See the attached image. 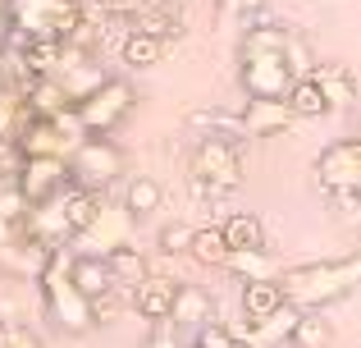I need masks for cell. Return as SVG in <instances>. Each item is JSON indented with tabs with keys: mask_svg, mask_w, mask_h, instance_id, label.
Segmentation results:
<instances>
[{
	"mask_svg": "<svg viewBox=\"0 0 361 348\" xmlns=\"http://www.w3.org/2000/svg\"><path fill=\"white\" fill-rule=\"evenodd\" d=\"M188 257H192L197 266H215V270L229 266V243H224V229H220V224H206V229H197Z\"/></svg>",
	"mask_w": 361,
	"mask_h": 348,
	"instance_id": "21",
	"label": "cell"
},
{
	"mask_svg": "<svg viewBox=\"0 0 361 348\" xmlns=\"http://www.w3.org/2000/svg\"><path fill=\"white\" fill-rule=\"evenodd\" d=\"M133 32H151V37H160V42H169V37L183 32V18H178L169 5H147L137 18H133Z\"/></svg>",
	"mask_w": 361,
	"mask_h": 348,
	"instance_id": "28",
	"label": "cell"
},
{
	"mask_svg": "<svg viewBox=\"0 0 361 348\" xmlns=\"http://www.w3.org/2000/svg\"><path fill=\"white\" fill-rule=\"evenodd\" d=\"M160 202H165V188H160L151 174H133L128 179V188H123V211H128L133 220L160 211Z\"/></svg>",
	"mask_w": 361,
	"mask_h": 348,
	"instance_id": "20",
	"label": "cell"
},
{
	"mask_svg": "<svg viewBox=\"0 0 361 348\" xmlns=\"http://www.w3.org/2000/svg\"><path fill=\"white\" fill-rule=\"evenodd\" d=\"M0 348H46V344L32 325L18 321V325H0Z\"/></svg>",
	"mask_w": 361,
	"mask_h": 348,
	"instance_id": "30",
	"label": "cell"
},
{
	"mask_svg": "<svg viewBox=\"0 0 361 348\" xmlns=\"http://www.w3.org/2000/svg\"><path fill=\"white\" fill-rule=\"evenodd\" d=\"M14 32V23H9V5H0V42Z\"/></svg>",
	"mask_w": 361,
	"mask_h": 348,
	"instance_id": "37",
	"label": "cell"
},
{
	"mask_svg": "<svg viewBox=\"0 0 361 348\" xmlns=\"http://www.w3.org/2000/svg\"><path fill=\"white\" fill-rule=\"evenodd\" d=\"M243 92L252 101H288V88L298 78H293L288 69V51L283 55H243Z\"/></svg>",
	"mask_w": 361,
	"mask_h": 348,
	"instance_id": "7",
	"label": "cell"
},
{
	"mask_svg": "<svg viewBox=\"0 0 361 348\" xmlns=\"http://www.w3.org/2000/svg\"><path fill=\"white\" fill-rule=\"evenodd\" d=\"M283 307H288V303H283L279 280H252V284H243V321H247V335H261V325H270Z\"/></svg>",
	"mask_w": 361,
	"mask_h": 348,
	"instance_id": "11",
	"label": "cell"
},
{
	"mask_svg": "<svg viewBox=\"0 0 361 348\" xmlns=\"http://www.w3.org/2000/svg\"><path fill=\"white\" fill-rule=\"evenodd\" d=\"M220 229H224L229 252H256V248H265V224H261V215H256V211H233Z\"/></svg>",
	"mask_w": 361,
	"mask_h": 348,
	"instance_id": "18",
	"label": "cell"
},
{
	"mask_svg": "<svg viewBox=\"0 0 361 348\" xmlns=\"http://www.w3.org/2000/svg\"><path fill=\"white\" fill-rule=\"evenodd\" d=\"M192 348H238V335H233L229 325L211 321V325H202V330H197V344Z\"/></svg>",
	"mask_w": 361,
	"mask_h": 348,
	"instance_id": "31",
	"label": "cell"
},
{
	"mask_svg": "<svg viewBox=\"0 0 361 348\" xmlns=\"http://www.w3.org/2000/svg\"><path fill=\"white\" fill-rule=\"evenodd\" d=\"M106 266H110V275H115V284H128V289H137L142 280L151 275V266H147V257H142L133 243H123V248H115L106 257Z\"/></svg>",
	"mask_w": 361,
	"mask_h": 348,
	"instance_id": "24",
	"label": "cell"
},
{
	"mask_svg": "<svg viewBox=\"0 0 361 348\" xmlns=\"http://www.w3.org/2000/svg\"><path fill=\"white\" fill-rule=\"evenodd\" d=\"M353 284H361V257H348V261H302V266L279 270L283 303H293L298 312H320V307L348 298Z\"/></svg>",
	"mask_w": 361,
	"mask_h": 348,
	"instance_id": "1",
	"label": "cell"
},
{
	"mask_svg": "<svg viewBox=\"0 0 361 348\" xmlns=\"http://www.w3.org/2000/svg\"><path fill=\"white\" fill-rule=\"evenodd\" d=\"M73 110H78V124H82L87 138H106L110 128L133 110V88L123 78H106L97 92H87Z\"/></svg>",
	"mask_w": 361,
	"mask_h": 348,
	"instance_id": "6",
	"label": "cell"
},
{
	"mask_svg": "<svg viewBox=\"0 0 361 348\" xmlns=\"http://www.w3.org/2000/svg\"><path fill=\"white\" fill-rule=\"evenodd\" d=\"M293 119L298 115L288 110V101H247V110H243L247 138H274V133H283Z\"/></svg>",
	"mask_w": 361,
	"mask_h": 348,
	"instance_id": "14",
	"label": "cell"
},
{
	"mask_svg": "<svg viewBox=\"0 0 361 348\" xmlns=\"http://www.w3.org/2000/svg\"><path fill=\"white\" fill-rule=\"evenodd\" d=\"M18 165H23V156H18V147L0 138V179H5V174H14V179H18Z\"/></svg>",
	"mask_w": 361,
	"mask_h": 348,
	"instance_id": "33",
	"label": "cell"
},
{
	"mask_svg": "<svg viewBox=\"0 0 361 348\" xmlns=\"http://www.w3.org/2000/svg\"><path fill=\"white\" fill-rule=\"evenodd\" d=\"M123 174V152L110 138H82L73 147V161H69V184L82 188V193H101Z\"/></svg>",
	"mask_w": 361,
	"mask_h": 348,
	"instance_id": "5",
	"label": "cell"
},
{
	"mask_svg": "<svg viewBox=\"0 0 361 348\" xmlns=\"http://www.w3.org/2000/svg\"><path fill=\"white\" fill-rule=\"evenodd\" d=\"M64 184H69V161L64 156H32V161L18 165V179H14V188L23 193L27 206L55 202Z\"/></svg>",
	"mask_w": 361,
	"mask_h": 348,
	"instance_id": "9",
	"label": "cell"
},
{
	"mask_svg": "<svg viewBox=\"0 0 361 348\" xmlns=\"http://www.w3.org/2000/svg\"><path fill=\"white\" fill-rule=\"evenodd\" d=\"M288 110H293L298 119H320V115H329L334 106H329V97L320 92L316 78H298V83L288 88Z\"/></svg>",
	"mask_w": 361,
	"mask_h": 348,
	"instance_id": "23",
	"label": "cell"
},
{
	"mask_svg": "<svg viewBox=\"0 0 361 348\" xmlns=\"http://www.w3.org/2000/svg\"><path fill=\"white\" fill-rule=\"evenodd\" d=\"M0 5H9V0H0Z\"/></svg>",
	"mask_w": 361,
	"mask_h": 348,
	"instance_id": "40",
	"label": "cell"
},
{
	"mask_svg": "<svg viewBox=\"0 0 361 348\" xmlns=\"http://www.w3.org/2000/svg\"><path fill=\"white\" fill-rule=\"evenodd\" d=\"M192 234H197L192 224H183V220H169L165 229L156 234V248L165 252V257H178V252H188V248H192Z\"/></svg>",
	"mask_w": 361,
	"mask_h": 348,
	"instance_id": "29",
	"label": "cell"
},
{
	"mask_svg": "<svg viewBox=\"0 0 361 348\" xmlns=\"http://www.w3.org/2000/svg\"><path fill=\"white\" fill-rule=\"evenodd\" d=\"M60 206H64V220H69V234L73 239H82V234L97 224V215H101V193H82V188H69V193L60 197Z\"/></svg>",
	"mask_w": 361,
	"mask_h": 348,
	"instance_id": "19",
	"label": "cell"
},
{
	"mask_svg": "<svg viewBox=\"0 0 361 348\" xmlns=\"http://www.w3.org/2000/svg\"><path fill=\"white\" fill-rule=\"evenodd\" d=\"M329 344H334V325L320 312H302L288 335V348H329Z\"/></svg>",
	"mask_w": 361,
	"mask_h": 348,
	"instance_id": "25",
	"label": "cell"
},
{
	"mask_svg": "<svg viewBox=\"0 0 361 348\" xmlns=\"http://www.w3.org/2000/svg\"><path fill=\"white\" fill-rule=\"evenodd\" d=\"M14 234H18V224H5V220H0V248H9V243H14Z\"/></svg>",
	"mask_w": 361,
	"mask_h": 348,
	"instance_id": "36",
	"label": "cell"
},
{
	"mask_svg": "<svg viewBox=\"0 0 361 348\" xmlns=\"http://www.w3.org/2000/svg\"><path fill=\"white\" fill-rule=\"evenodd\" d=\"M229 9H238V14H256V9L265 5V0H224Z\"/></svg>",
	"mask_w": 361,
	"mask_h": 348,
	"instance_id": "35",
	"label": "cell"
},
{
	"mask_svg": "<svg viewBox=\"0 0 361 348\" xmlns=\"http://www.w3.org/2000/svg\"><path fill=\"white\" fill-rule=\"evenodd\" d=\"M311 78L320 83V92L329 97V106H348V101L357 97V78H353V69L348 64H316V73Z\"/></svg>",
	"mask_w": 361,
	"mask_h": 348,
	"instance_id": "22",
	"label": "cell"
},
{
	"mask_svg": "<svg viewBox=\"0 0 361 348\" xmlns=\"http://www.w3.org/2000/svg\"><path fill=\"white\" fill-rule=\"evenodd\" d=\"M316 179L329 193H361V138H338L316 156Z\"/></svg>",
	"mask_w": 361,
	"mask_h": 348,
	"instance_id": "8",
	"label": "cell"
},
{
	"mask_svg": "<svg viewBox=\"0 0 361 348\" xmlns=\"http://www.w3.org/2000/svg\"><path fill=\"white\" fill-rule=\"evenodd\" d=\"M69 266H73V252L55 248L37 284H42V303H46V312H51V321L60 325V330H69V335H82V330L97 325V312H92V303L78 294Z\"/></svg>",
	"mask_w": 361,
	"mask_h": 348,
	"instance_id": "2",
	"label": "cell"
},
{
	"mask_svg": "<svg viewBox=\"0 0 361 348\" xmlns=\"http://www.w3.org/2000/svg\"><path fill=\"white\" fill-rule=\"evenodd\" d=\"M23 101H27V110H32L37 119H60V115L73 110V97H69V88H64L60 78H37L32 88L23 92Z\"/></svg>",
	"mask_w": 361,
	"mask_h": 348,
	"instance_id": "17",
	"label": "cell"
},
{
	"mask_svg": "<svg viewBox=\"0 0 361 348\" xmlns=\"http://www.w3.org/2000/svg\"><path fill=\"white\" fill-rule=\"evenodd\" d=\"M128 229H133V215L123 211V206H101L97 224H92L78 243H87V257H110L115 248L128 243Z\"/></svg>",
	"mask_w": 361,
	"mask_h": 348,
	"instance_id": "12",
	"label": "cell"
},
{
	"mask_svg": "<svg viewBox=\"0 0 361 348\" xmlns=\"http://www.w3.org/2000/svg\"><path fill=\"white\" fill-rule=\"evenodd\" d=\"M5 188H9V184H5V179H0V193H5Z\"/></svg>",
	"mask_w": 361,
	"mask_h": 348,
	"instance_id": "39",
	"label": "cell"
},
{
	"mask_svg": "<svg viewBox=\"0 0 361 348\" xmlns=\"http://www.w3.org/2000/svg\"><path fill=\"white\" fill-rule=\"evenodd\" d=\"M82 5L78 0H9V23L27 42H64L82 28Z\"/></svg>",
	"mask_w": 361,
	"mask_h": 348,
	"instance_id": "3",
	"label": "cell"
},
{
	"mask_svg": "<svg viewBox=\"0 0 361 348\" xmlns=\"http://www.w3.org/2000/svg\"><path fill=\"white\" fill-rule=\"evenodd\" d=\"M14 147H18V156H23V161H32V156H60L64 147H69V138L60 133V124H55V119H32V124L14 138Z\"/></svg>",
	"mask_w": 361,
	"mask_h": 348,
	"instance_id": "15",
	"label": "cell"
},
{
	"mask_svg": "<svg viewBox=\"0 0 361 348\" xmlns=\"http://www.w3.org/2000/svg\"><path fill=\"white\" fill-rule=\"evenodd\" d=\"M229 275H238L243 284H252V280H279V270H274L270 252L256 248V252H229Z\"/></svg>",
	"mask_w": 361,
	"mask_h": 348,
	"instance_id": "27",
	"label": "cell"
},
{
	"mask_svg": "<svg viewBox=\"0 0 361 348\" xmlns=\"http://www.w3.org/2000/svg\"><path fill=\"white\" fill-rule=\"evenodd\" d=\"M174 298H178V280H169V275H147L137 289H133V312L142 316V321H156V325H165L169 316H174Z\"/></svg>",
	"mask_w": 361,
	"mask_h": 348,
	"instance_id": "10",
	"label": "cell"
},
{
	"mask_svg": "<svg viewBox=\"0 0 361 348\" xmlns=\"http://www.w3.org/2000/svg\"><path fill=\"white\" fill-rule=\"evenodd\" d=\"M101 9L115 18H137L142 9H147V0H101Z\"/></svg>",
	"mask_w": 361,
	"mask_h": 348,
	"instance_id": "32",
	"label": "cell"
},
{
	"mask_svg": "<svg viewBox=\"0 0 361 348\" xmlns=\"http://www.w3.org/2000/svg\"><path fill=\"white\" fill-rule=\"evenodd\" d=\"M119 55H123V64H133V69H151V64H160V55H165V42L151 37V32H133L128 28Z\"/></svg>",
	"mask_w": 361,
	"mask_h": 348,
	"instance_id": "26",
	"label": "cell"
},
{
	"mask_svg": "<svg viewBox=\"0 0 361 348\" xmlns=\"http://www.w3.org/2000/svg\"><path fill=\"white\" fill-rule=\"evenodd\" d=\"M142 348H178V340H174L169 330H156V335H151V340L142 344Z\"/></svg>",
	"mask_w": 361,
	"mask_h": 348,
	"instance_id": "34",
	"label": "cell"
},
{
	"mask_svg": "<svg viewBox=\"0 0 361 348\" xmlns=\"http://www.w3.org/2000/svg\"><path fill=\"white\" fill-rule=\"evenodd\" d=\"M211 312H215V303H211V294H206L202 284H178V298H174V330L183 325V330H202V325H211Z\"/></svg>",
	"mask_w": 361,
	"mask_h": 348,
	"instance_id": "16",
	"label": "cell"
},
{
	"mask_svg": "<svg viewBox=\"0 0 361 348\" xmlns=\"http://www.w3.org/2000/svg\"><path fill=\"white\" fill-rule=\"evenodd\" d=\"M5 83H9V60L0 55V92H5Z\"/></svg>",
	"mask_w": 361,
	"mask_h": 348,
	"instance_id": "38",
	"label": "cell"
},
{
	"mask_svg": "<svg viewBox=\"0 0 361 348\" xmlns=\"http://www.w3.org/2000/svg\"><path fill=\"white\" fill-rule=\"evenodd\" d=\"M192 184L197 193H233L243 184V156L229 138H202L192 152Z\"/></svg>",
	"mask_w": 361,
	"mask_h": 348,
	"instance_id": "4",
	"label": "cell"
},
{
	"mask_svg": "<svg viewBox=\"0 0 361 348\" xmlns=\"http://www.w3.org/2000/svg\"><path fill=\"white\" fill-rule=\"evenodd\" d=\"M73 284H78V294L87 298V303H101L106 294H115V275H110L106 257H87V252H73V266H69Z\"/></svg>",
	"mask_w": 361,
	"mask_h": 348,
	"instance_id": "13",
	"label": "cell"
}]
</instances>
